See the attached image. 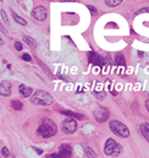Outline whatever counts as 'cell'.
Listing matches in <instances>:
<instances>
[{
	"label": "cell",
	"instance_id": "obj_4",
	"mask_svg": "<svg viewBox=\"0 0 149 158\" xmlns=\"http://www.w3.org/2000/svg\"><path fill=\"white\" fill-rule=\"evenodd\" d=\"M78 127V123L74 118H68L66 121H63L62 125H61V129L63 131L64 134H74L76 129Z\"/></svg>",
	"mask_w": 149,
	"mask_h": 158
},
{
	"label": "cell",
	"instance_id": "obj_15",
	"mask_svg": "<svg viewBox=\"0 0 149 158\" xmlns=\"http://www.w3.org/2000/svg\"><path fill=\"white\" fill-rule=\"evenodd\" d=\"M115 64L118 65V67H125L126 62H125V57L123 54H117L115 56Z\"/></svg>",
	"mask_w": 149,
	"mask_h": 158
},
{
	"label": "cell",
	"instance_id": "obj_30",
	"mask_svg": "<svg viewBox=\"0 0 149 158\" xmlns=\"http://www.w3.org/2000/svg\"><path fill=\"white\" fill-rule=\"evenodd\" d=\"M32 149L37 152L38 155H41L43 154V150H40V149H38V148H36V147H32Z\"/></svg>",
	"mask_w": 149,
	"mask_h": 158
},
{
	"label": "cell",
	"instance_id": "obj_27",
	"mask_svg": "<svg viewBox=\"0 0 149 158\" xmlns=\"http://www.w3.org/2000/svg\"><path fill=\"white\" fill-rule=\"evenodd\" d=\"M15 46V48H16V51H22V48H23V45L20 43V41H16L14 44Z\"/></svg>",
	"mask_w": 149,
	"mask_h": 158
},
{
	"label": "cell",
	"instance_id": "obj_16",
	"mask_svg": "<svg viewBox=\"0 0 149 158\" xmlns=\"http://www.w3.org/2000/svg\"><path fill=\"white\" fill-rule=\"evenodd\" d=\"M84 152L87 156V158H97V152L92 147H85L84 148Z\"/></svg>",
	"mask_w": 149,
	"mask_h": 158
},
{
	"label": "cell",
	"instance_id": "obj_17",
	"mask_svg": "<svg viewBox=\"0 0 149 158\" xmlns=\"http://www.w3.org/2000/svg\"><path fill=\"white\" fill-rule=\"evenodd\" d=\"M10 105H12V108L14 110H16V111H21L23 109V103L21 101H18V100H13L10 102Z\"/></svg>",
	"mask_w": 149,
	"mask_h": 158
},
{
	"label": "cell",
	"instance_id": "obj_12",
	"mask_svg": "<svg viewBox=\"0 0 149 158\" xmlns=\"http://www.w3.org/2000/svg\"><path fill=\"white\" fill-rule=\"evenodd\" d=\"M140 132L142 136L145 137V140L149 143V124L148 123H142L140 125Z\"/></svg>",
	"mask_w": 149,
	"mask_h": 158
},
{
	"label": "cell",
	"instance_id": "obj_31",
	"mask_svg": "<svg viewBox=\"0 0 149 158\" xmlns=\"http://www.w3.org/2000/svg\"><path fill=\"white\" fill-rule=\"evenodd\" d=\"M145 105H146V109H147V111L149 112V98L146 101V103H145Z\"/></svg>",
	"mask_w": 149,
	"mask_h": 158
},
{
	"label": "cell",
	"instance_id": "obj_22",
	"mask_svg": "<svg viewBox=\"0 0 149 158\" xmlns=\"http://www.w3.org/2000/svg\"><path fill=\"white\" fill-rule=\"evenodd\" d=\"M143 13H149V7H145V8L139 9V10H136V12L134 13V16H138V15H140V14H143Z\"/></svg>",
	"mask_w": 149,
	"mask_h": 158
},
{
	"label": "cell",
	"instance_id": "obj_8",
	"mask_svg": "<svg viewBox=\"0 0 149 158\" xmlns=\"http://www.w3.org/2000/svg\"><path fill=\"white\" fill-rule=\"evenodd\" d=\"M87 57H89V63H92V64H94V65H97V67H103L104 64V60L102 56H100L99 54L94 52H89L87 54Z\"/></svg>",
	"mask_w": 149,
	"mask_h": 158
},
{
	"label": "cell",
	"instance_id": "obj_10",
	"mask_svg": "<svg viewBox=\"0 0 149 158\" xmlns=\"http://www.w3.org/2000/svg\"><path fill=\"white\" fill-rule=\"evenodd\" d=\"M0 94L2 96H9L12 94V85L7 80H2L0 83Z\"/></svg>",
	"mask_w": 149,
	"mask_h": 158
},
{
	"label": "cell",
	"instance_id": "obj_3",
	"mask_svg": "<svg viewBox=\"0 0 149 158\" xmlns=\"http://www.w3.org/2000/svg\"><path fill=\"white\" fill-rule=\"evenodd\" d=\"M109 128H110V131H111L115 135L119 136V137L126 139V137L130 136V129L122 121L112 119V121H109Z\"/></svg>",
	"mask_w": 149,
	"mask_h": 158
},
{
	"label": "cell",
	"instance_id": "obj_5",
	"mask_svg": "<svg viewBox=\"0 0 149 158\" xmlns=\"http://www.w3.org/2000/svg\"><path fill=\"white\" fill-rule=\"evenodd\" d=\"M94 118L97 119L99 123H103L109 118V110L105 108H97V110L93 112Z\"/></svg>",
	"mask_w": 149,
	"mask_h": 158
},
{
	"label": "cell",
	"instance_id": "obj_13",
	"mask_svg": "<svg viewBox=\"0 0 149 158\" xmlns=\"http://www.w3.org/2000/svg\"><path fill=\"white\" fill-rule=\"evenodd\" d=\"M23 41L29 46L31 49H36V48H37V43H36V40L32 39L31 37H29V36H23Z\"/></svg>",
	"mask_w": 149,
	"mask_h": 158
},
{
	"label": "cell",
	"instance_id": "obj_25",
	"mask_svg": "<svg viewBox=\"0 0 149 158\" xmlns=\"http://www.w3.org/2000/svg\"><path fill=\"white\" fill-rule=\"evenodd\" d=\"M22 60L23 61H27V62H30V61L32 60V59H31V56H30L28 53H24V54L22 55Z\"/></svg>",
	"mask_w": 149,
	"mask_h": 158
},
{
	"label": "cell",
	"instance_id": "obj_2",
	"mask_svg": "<svg viewBox=\"0 0 149 158\" xmlns=\"http://www.w3.org/2000/svg\"><path fill=\"white\" fill-rule=\"evenodd\" d=\"M30 101H31V103H33V104L36 105H51L54 102V98L46 90H36L31 95Z\"/></svg>",
	"mask_w": 149,
	"mask_h": 158
},
{
	"label": "cell",
	"instance_id": "obj_21",
	"mask_svg": "<svg viewBox=\"0 0 149 158\" xmlns=\"http://www.w3.org/2000/svg\"><path fill=\"white\" fill-rule=\"evenodd\" d=\"M123 151V147L120 146V144H117V147H116V149L114 151V154H112V157H117L119 156V154Z\"/></svg>",
	"mask_w": 149,
	"mask_h": 158
},
{
	"label": "cell",
	"instance_id": "obj_34",
	"mask_svg": "<svg viewBox=\"0 0 149 158\" xmlns=\"http://www.w3.org/2000/svg\"><path fill=\"white\" fill-rule=\"evenodd\" d=\"M12 158H15V157H14V156H13V157H12Z\"/></svg>",
	"mask_w": 149,
	"mask_h": 158
},
{
	"label": "cell",
	"instance_id": "obj_1",
	"mask_svg": "<svg viewBox=\"0 0 149 158\" xmlns=\"http://www.w3.org/2000/svg\"><path fill=\"white\" fill-rule=\"evenodd\" d=\"M56 132H58V126L52 119L46 118V117L40 119V123H39L37 128L38 135L44 137V139H48V137H52V136L55 135Z\"/></svg>",
	"mask_w": 149,
	"mask_h": 158
},
{
	"label": "cell",
	"instance_id": "obj_33",
	"mask_svg": "<svg viewBox=\"0 0 149 158\" xmlns=\"http://www.w3.org/2000/svg\"><path fill=\"white\" fill-rule=\"evenodd\" d=\"M64 1H76V0H64Z\"/></svg>",
	"mask_w": 149,
	"mask_h": 158
},
{
	"label": "cell",
	"instance_id": "obj_18",
	"mask_svg": "<svg viewBox=\"0 0 149 158\" xmlns=\"http://www.w3.org/2000/svg\"><path fill=\"white\" fill-rule=\"evenodd\" d=\"M104 2L109 7H117L118 5L123 2V0H104Z\"/></svg>",
	"mask_w": 149,
	"mask_h": 158
},
{
	"label": "cell",
	"instance_id": "obj_29",
	"mask_svg": "<svg viewBox=\"0 0 149 158\" xmlns=\"http://www.w3.org/2000/svg\"><path fill=\"white\" fill-rule=\"evenodd\" d=\"M47 158H60L59 154H52V155H47Z\"/></svg>",
	"mask_w": 149,
	"mask_h": 158
},
{
	"label": "cell",
	"instance_id": "obj_19",
	"mask_svg": "<svg viewBox=\"0 0 149 158\" xmlns=\"http://www.w3.org/2000/svg\"><path fill=\"white\" fill-rule=\"evenodd\" d=\"M12 15H13V18H14L15 21L18 23V24H21V25H27V21H25L24 18H22L21 16L17 15L16 13H14V12H13V13H12Z\"/></svg>",
	"mask_w": 149,
	"mask_h": 158
},
{
	"label": "cell",
	"instance_id": "obj_20",
	"mask_svg": "<svg viewBox=\"0 0 149 158\" xmlns=\"http://www.w3.org/2000/svg\"><path fill=\"white\" fill-rule=\"evenodd\" d=\"M37 62H38V64L40 65V68H43V69H44V70H45V72H46L47 75L49 76V77H53V76H52V72H51V71L48 70V68H47V67L45 65V64H44V63H43V62H41V61L39 60V59H37Z\"/></svg>",
	"mask_w": 149,
	"mask_h": 158
},
{
	"label": "cell",
	"instance_id": "obj_24",
	"mask_svg": "<svg viewBox=\"0 0 149 158\" xmlns=\"http://www.w3.org/2000/svg\"><path fill=\"white\" fill-rule=\"evenodd\" d=\"M86 7H87V9L91 12V14H92L93 16H95L97 14V8L95 7H93V6H91V5H87Z\"/></svg>",
	"mask_w": 149,
	"mask_h": 158
},
{
	"label": "cell",
	"instance_id": "obj_23",
	"mask_svg": "<svg viewBox=\"0 0 149 158\" xmlns=\"http://www.w3.org/2000/svg\"><path fill=\"white\" fill-rule=\"evenodd\" d=\"M1 155H2V157L5 158L9 157V150H8L7 147H2L1 148Z\"/></svg>",
	"mask_w": 149,
	"mask_h": 158
},
{
	"label": "cell",
	"instance_id": "obj_7",
	"mask_svg": "<svg viewBox=\"0 0 149 158\" xmlns=\"http://www.w3.org/2000/svg\"><path fill=\"white\" fill-rule=\"evenodd\" d=\"M32 16L33 18H36L37 21H45L46 17H47V10L44 6H37L32 10Z\"/></svg>",
	"mask_w": 149,
	"mask_h": 158
},
{
	"label": "cell",
	"instance_id": "obj_26",
	"mask_svg": "<svg viewBox=\"0 0 149 158\" xmlns=\"http://www.w3.org/2000/svg\"><path fill=\"white\" fill-rule=\"evenodd\" d=\"M1 17H2V20L5 21V23L6 24H8V18H7V15H6V13H5V10L4 9H1Z\"/></svg>",
	"mask_w": 149,
	"mask_h": 158
},
{
	"label": "cell",
	"instance_id": "obj_32",
	"mask_svg": "<svg viewBox=\"0 0 149 158\" xmlns=\"http://www.w3.org/2000/svg\"><path fill=\"white\" fill-rule=\"evenodd\" d=\"M138 55H139V57H142V56H143L145 54H143V52H141V51H139V52H138Z\"/></svg>",
	"mask_w": 149,
	"mask_h": 158
},
{
	"label": "cell",
	"instance_id": "obj_11",
	"mask_svg": "<svg viewBox=\"0 0 149 158\" xmlns=\"http://www.w3.org/2000/svg\"><path fill=\"white\" fill-rule=\"evenodd\" d=\"M18 92H20V94L22 95L23 98H29L30 95H32V88L23 85V84L18 86Z\"/></svg>",
	"mask_w": 149,
	"mask_h": 158
},
{
	"label": "cell",
	"instance_id": "obj_14",
	"mask_svg": "<svg viewBox=\"0 0 149 158\" xmlns=\"http://www.w3.org/2000/svg\"><path fill=\"white\" fill-rule=\"evenodd\" d=\"M60 112L62 113V115H66L68 117H72L74 119H84V116L80 115V113L78 112H74V111H67V110H62V111H60Z\"/></svg>",
	"mask_w": 149,
	"mask_h": 158
},
{
	"label": "cell",
	"instance_id": "obj_28",
	"mask_svg": "<svg viewBox=\"0 0 149 158\" xmlns=\"http://www.w3.org/2000/svg\"><path fill=\"white\" fill-rule=\"evenodd\" d=\"M95 95H97V98H100V100H102V98H105V93L104 92H100V93H95Z\"/></svg>",
	"mask_w": 149,
	"mask_h": 158
},
{
	"label": "cell",
	"instance_id": "obj_9",
	"mask_svg": "<svg viewBox=\"0 0 149 158\" xmlns=\"http://www.w3.org/2000/svg\"><path fill=\"white\" fill-rule=\"evenodd\" d=\"M117 144H118V143L116 142L114 139L109 137V139L105 141V143H104V148H103L104 155H107V156H112V154H114V151L116 149Z\"/></svg>",
	"mask_w": 149,
	"mask_h": 158
},
{
	"label": "cell",
	"instance_id": "obj_6",
	"mask_svg": "<svg viewBox=\"0 0 149 158\" xmlns=\"http://www.w3.org/2000/svg\"><path fill=\"white\" fill-rule=\"evenodd\" d=\"M60 158H70L72 156V147L69 143H62L59 147Z\"/></svg>",
	"mask_w": 149,
	"mask_h": 158
}]
</instances>
